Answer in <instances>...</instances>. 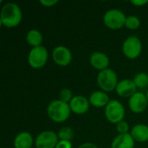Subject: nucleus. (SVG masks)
<instances>
[{"label": "nucleus", "mask_w": 148, "mask_h": 148, "mask_svg": "<svg viewBox=\"0 0 148 148\" xmlns=\"http://www.w3.org/2000/svg\"><path fill=\"white\" fill-rule=\"evenodd\" d=\"M135 140L130 134H118L112 141L111 148H134Z\"/></svg>", "instance_id": "2eb2a0df"}, {"label": "nucleus", "mask_w": 148, "mask_h": 148, "mask_svg": "<svg viewBox=\"0 0 148 148\" xmlns=\"http://www.w3.org/2000/svg\"><path fill=\"white\" fill-rule=\"evenodd\" d=\"M78 148H98L96 145H95L94 143H90V142H86L83 143L82 145H80Z\"/></svg>", "instance_id": "bb28decb"}, {"label": "nucleus", "mask_w": 148, "mask_h": 148, "mask_svg": "<svg viewBox=\"0 0 148 148\" xmlns=\"http://www.w3.org/2000/svg\"><path fill=\"white\" fill-rule=\"evenodd\" d=\"M56 148H72V143L68 140H59Z\"/></svg>", "instance_id": "b1692460"}, {"label": "nucleus", "mask_w": 148, "mask_h": 148, "mask_svg": "<svg viewBox=\"0 0 148 148\" xmlns=\"http://www.w3.org/2000/svg\"><path fill=\"white\" fill-rule=\"evenodd\" d=\"M52 58L53 61L59 66H68L70 64L73 56L70 49L65 46L60 45L54 48L52 51Z\"/></svg>", "instance_id": "1a4fd4ad"}, {"label": "nucleus", "mask_w": 148, "mask_h": 148, "mask_svg": "<svg viewBox=\"0 0 148 148\" xmlns=\"http://www.w3.org/2000/svg\"><path fill=\"white\" fill-rule=\"evenodd\" d=\"M148 3V0H132L131 1V3L136 5V6H142V5H145Z\"/></svg>", "instance_id": "a878e982"}, {"label": "nucleus", "mask_w": 148, "mask_h": 148, "mask_svg": "<svg viewBox=\"0 0 148 148\" xmlns=\"http://www.w3.org/2000/svg\"><path fill=\"white\" fill-rule=\"evenodd\" d=\"M137 87L134 82V80L124 79L118 82L115 91L117 95L121 97H131L137 91Z\"/></svg>", "instance_id": "9b49d317"}, {"label": "nucleus", "mask_w": 148, "mask_h": 148, "mask_svg": "<svg viewBox=\"0 0 148 148\" xmlns=\"http://www.w3.org/2000/svg\"><path fill=\"white\" fill-rule=\"evenodd\" d=\"M88 100H89L90 105H92L95 108H104V107L106 108V106L111 101L109 99V96L108 95V94L102 90L94 91L90 95Z\"/></svg>", "instance_id": "4468645a"}, {"label": "nucleus", "mask_w": 148, "mask_h": 148, "mask_svg": "<svg viewBox=\"0 0 148 148\" xmlns=\"http://www.w3.org/2000/svg\"><path fill=\"white\" fill-rule=\"evenodd\" d=\"M73 97H74L73 93L69 88H62L59 93V100L69 104L73 99Z\"/></svg>", "instance_id": "4be33fe9"}, {"label": "nucleus", "mask_w": 148, "mask_h": 148, "mask_svg": "<svg viewBox=\"0 0 148 148\" xmlns=\"http://www.w3.org/2000/svg\"><path fill=\"white\" fill-rule=\"evenodd\" d=\"M13 144L15 148H31L34 144V139L30 133L23 131L15 137Z\"/></svg>", "instance_id": "dca6fc26"}, {"label": "nucleus", "mask_w": 148, "mask_h": 148, "mask_svg": "<svg viewBox=\"0 0 148 148\" xmlns=\"http://www.w3.org/2000/svg\"><path fill=\"white\" fill-rule=\"evenodd\" d=\"M148 101L146 94L142 92H136L128 100V106L130 110L135 114L143 113L147 108Z\"/></svg>", "instance_id": "9d476101"}, {"label": "nucleus", "mask_w": 148, "mask_h": 148, "mask_svg": "<svg viewBox=\"0 0 148 148\" xmlns=\"http://www.w3.org/2000/svg\"><path fill=\"white\" fill-rule=\"evenodd\" d=\"M134 82L138 88H145L148 86V75L144 72H140L135 75Z\"/></svg>", "instance_id": "aec40b11"}, {"label": "nucleus", "mask_w": 148, "mask_h": 148, "mask_svg": "<svg viewBox=\"0 0 148 148\" xmlns=\"http://www.w3.org/2000/svg\"><path fill=\"white\" fill-rule=\"evenodd\" d=\"M49 57V53L47 49L44 46H39L36 48H32L28 56V62L29 66L35 69H38L42 68Z\"/></svg>", "instance_id": "423d86ee"}, {"label": "nucleus", "mask_w": 148, "mask_h": 148, "mask_svg": "<svg viewBox=\"0 0 148 148\" xmlns=\"http://www.w3.org/2000/svg\"><path fill=\"white\" fill-rule=\"evenodd\" d=\"M130 134L137 142H147L148 141V126L137 124L132 128Z\"/></svg>", "instance_id": "f3484780"}, {"label": "nucleus", "mask_w": 148, "mask_h": 148, "mask_svg": "<svg viewBox=\"0 0 148 148\" xmlns=\"http://www.w3.org/2000/svg\"><path fill=\"white\" fill-rule=\"evenodd\" d=\"M127 16L125 13L118 9L108 10L103 16L104 24L111 29H120L125 26Z\"/></svg>", "instance_id": "39448f33"}, {"label": "nucleus", "mask_w": 148, "mask_h": 148, "mask_svg": "<svg viewBox=\"0 0 148 148\" xmlns=\"http://www.w3.org/2000/svg\"><path fill=\"white\" fill-rule=\"evenodd\" d=\"M47 114L49 118L56 123L66 121L71 114V109L69 103L63 102L61 100L52 101L47 108Z\"/></svg>", "instance_id": "f03ea898"}, {"label": "nucleus", "mask_w": 148, "mask_h": 148, "mask_svg": "<svg viewBox=\"0 0 148 148\" xmlns=\"http://www.w3.org/2000/svg\"><path fill=\"white\" fill-rule=\"evenodd\" d=\"M39 2L41 4H42L45 7H51L58 3L57 0H40Z\"/></svg>", "instance_id": "393cba45"}, {"label": "nucleus", "mask_w": 148, "mask_h": 148, "mask_svg": "<svg viewBox=\"0 0 148 148\" xmlns=\"http://www.w3.org/2000/svg\"><path fill=\"white\" fill-rule=\"evenodd\" d=\"M96 80L100 88L106 93L115 90L119 82L117 74L112 69H107L100 71L97 75Z\"/></svg>", "instance_id": "7ed1b4c3"}, {"label": "nucleus", "mask_w": 148, "mask_h": 148, "mask_svg": "<svg viewBox=\"0 0 148 148\" xmlns=\"http://www.w3.org/2000/svg\"><path fill=\"white\" fill-rule=\"evenodd\" d=\"M58 141L59 138L57 134L51 130H46L36 136L35 146L36 148H56Z\"/></svg>", "instance_id": "6e6552de"}, {"label": "nucleus", "mask_w": 148, "mask_h": 148, "mask_svg": "<svg viewBox=\"0 0 148 148\" xmlns=\"http://www.w3.org/2000/svg\"><path fill=\"white\" fill-rule=\"evenodd\" d=\"M125 26L128 29H137L140 26V20L136 16H127Z\"/></svg>", "instance_id": "412c9836"}, {"label": "nucleus", "mask_w": 148, "mask_h": 148, "mask_svg": "<svg viewBox=\"0 0 148 148\" xmlns=\"http://www.w3.org/2000/svg\"><path fill=\"white\" fill-rule=\"evenodd\" d=\"M26 42H28V44H29L33 48L42 46V35L37 29H30L26 34Z\"/></svg>", "instance_id": "a211bd4d"}, {"label": "nucleus", "mask_w": 148, "mask_h": 148, "mask_svg": "<svg viewBox=\"0 0 148 148\" xmlns=\"http://www.w3.org/2000/svg\"><path fill=\"white\" fill-rule=\"evenodd\" d=\"M116 130L119 133V134H129V125L127 121H122L116 124Z\"/></svg>", "instance_id": "5701e85b"}, {"label": "nucleus", "mask_w": 148, "mask_h": 148, "mask_svg": "<svg viewBox=\"0 0 148 148\" xmlns=\"http://www.w3.org/2000/svg\"><path fill=\"white\" fill-rule=\"evenodd\" d=\"M89 100L83 95H75L69 102L71 112L76 114H83L87 113L89 109Z\"/></svg>", "instance_id": "f8f14e48"}, {"label": "nucleus", "mask_w": 148, "mask_h": 148, "mask_svg": "<svg viewBox=\"0 0 148 148\" xmlns=\"http://www.w3.org/2000/svg\"><path fill=\"white\" fill-rule=\"evenodd\" d=\"M23 18L21 8L15 3H4L0 11L1 24L7 28H15L20 24Z\"/></svg>", "instance_id": "f257e3e1"}, {"label": "nucleus", "mask_w": 148, "mask_h": 148, "mask_svg": "<svg viewBox=\"0 0 148 148\" xmlns=\"http://www.w3.org/2000/svg\"><path fill=\"white\" fill-rule=\"evenodd\" d=\"M146 96H147V101H148V90L147 91V93H146Z\"/></svg>", "instance_id": "cd10ccee"}, {"label": "nucleus", "mask_w": 148, "mask_h": 148, "mask_svg": "<svg viewBox=\"0 0 148 148\" xmlns=\"http://www.w3.org/2000/svg\"><path fill=\"white\" fill-rule=\"evenodd\" d=\"M57 135H58L59 140L71 141L74 139L75 133H74V130L71 127H62L58 131Z\"/></svg>", "instance_id": "6ab92c4d"}, {"label": "nucleus", "mask_w": 148, "mask_h": 148, "mask_svg": "<svg viewBox=\"0 0 148 148\" xmlns=\"http://www.w3.org/2000/svg\"><path fill=\"white\" fill-rule=\"evenodd\" d=\"M125 114L124 106L117 100H111L105 108V116L107 120L113 124H118L124 121Z\"/></svg>", "instance_id": "20e7f679"}, {"label": "nucleus", "mask_w": 148, "mask_h": 148, "mask_svg": "<svg viewBox=\"0 0 148 148\" xmlns=\"http://www.w3.org/2000/svg\"><path fill=\"white\" fill-rule=\"evenodd\" d=\"M89 62L91 66L95 69L99 70V72L108 69V67L109 65V58L103 52H100V51L94 52L90 56Z\"/></svg>", "instance_id": "ddd939ff"}, {"label": "nucleus", "mask_w": 148, "mask_h": 148, "mask_svg": "<svg viewBox=\"0 0 148 148\" xmlns=\"http://www.w3.org/2000/svg\"><path fill=\"white\" fill-rule=\"evenodd\" d=\"M142 51V43L139 37L132 36L127 37L122 43V52L129 59H136Z\"/></svg>", "instance_id": "0eeeda50"}]
</instances>
